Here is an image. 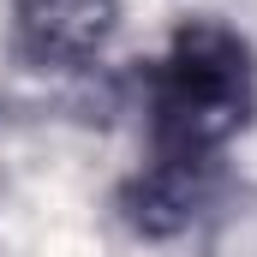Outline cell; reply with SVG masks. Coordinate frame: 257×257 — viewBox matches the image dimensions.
Returning a JSON list of instances; mask_svg holds the SVG:
<instances>
[{
	"label": "cell",
	"mask_w": 257,
	"mask_h": 257,
	"mask_svg": "<svg viewBox=\"0 0 257 257\" xmlns=\"http://www.w3.org/2000/svg\"><path fill=\"white\" fill-rule=\"evenodd\" d=\"M126 24V0H18L6 48L30 72H84Z\"/></svg>",
	"instance_id": "7a4b0ae2"
},
{
	"label": "cell",
	"mask_w": 257,
	"mask_h": 257,
	"mask_svg": "<svg viewBox=\"0 0 257 257\" xmlns=\"http://www.w3.org/2000/svg\"><path fill=\"white\" fill-rule=\"evenodd\" d=\"M257 120V54L221 18H186L168 48L144 66L150 150L221 156Z\"/></svg>",
	"instance_id": "6da1fadb"
},
{
	"label": "cell",
	"mask_w": 257,
	"mask_h": 257,
	"mask_svg": "<svg viewBox=\"0 0 257 257\" xmlns=\"http://www.w3.org/2000/svg\"><path fill=\"white\" fill-rule=\"evenodd\" d=\"M221 192V156H192V150H150L120 186V221L144 239H174L192 221L209 215Z\"/></svg>",
	"instance_id": "3957f363"
}]
</instances>
